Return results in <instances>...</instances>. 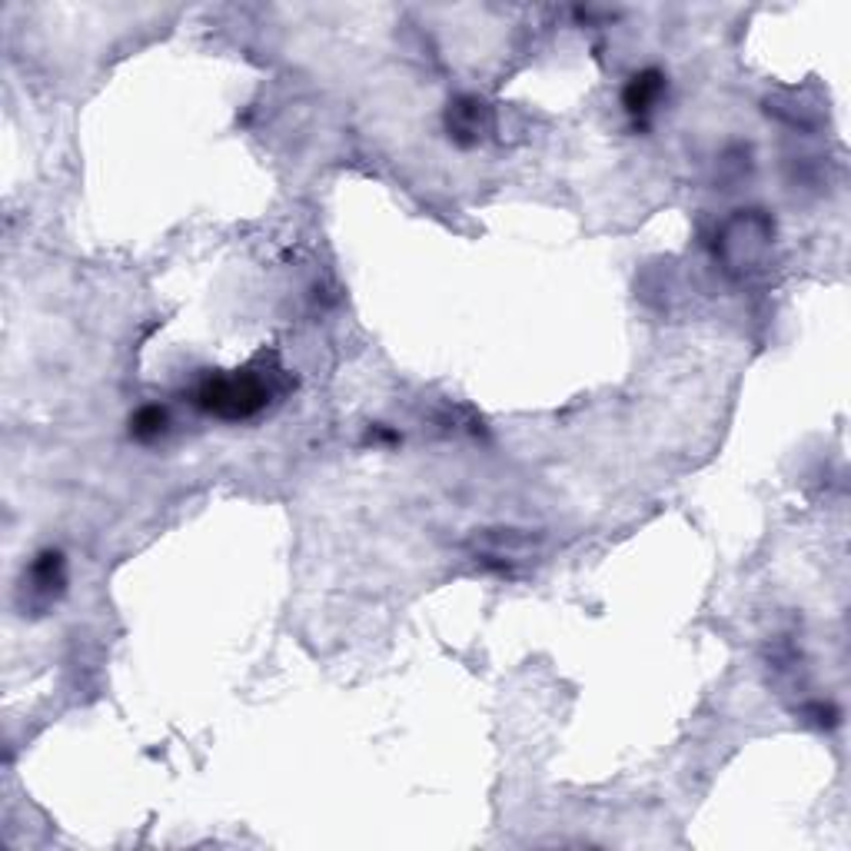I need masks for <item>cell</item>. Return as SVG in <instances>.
I'll use <instances>...</instances> for the list:
<instances>
[{"instance_id": "cell-5", "label": "cell", "mask_w": 851, "mask_h": 851, "mask_svg": "<svg viewBox=\"0 0 851 851\" xmlns=\"http://www.w3.org/2000/svg\"><path fill=\"white\" fill-rule=\"evenodd\" d=\"M130 433H134L141 442H154L167 433V413L160 406H144L134 423H130Z\"/></svg>"}, {"instance_id": "cell-4", "label": "cell", "mask_w": 851, "mask_h": 851, "mask_svg": "<svg viewBox=\"0 0 851 851\" xmlns=\"http://www.w3.org/2000/svg\"><path fill=\"white\" fill-rule=\"evenodd\" d=\"M666 94V77L659 71H642L629 81L622 100H625V110L629 113H645L659 104V97Z\"/></svg>"}, {"instance_id": "cell-3", "label": "cell", "mask_w": 851, "mask_h": 851, "mask_svg": "<svg viewBox=\"0 0 851 851\" xmlns=\"http://www.w3.org/2000/svg\"><path fill=\"white\" fill-rule=\"evenodd\" d=\"M486 130H489V110L479 100L463 97L449 107V134L460 144H479Z\"/></svg>"}, {"instance_id": "cell-1", "label": "cell", "mask_w": 851, "mask_h": 851, "mask_svg": "<svg viewBox=\"0 0 851 851\" xmlns=\"http://www.w3.org/2000/svg\"><path fill=\"white\" fill-rule=\"evenodd\" d=\"M270 397H273L270 379L256 369H243V373L204 379V386L196 389V406L220 420H246L264 410Z\"/></svg>"}, {"instance_id": "cell-2", "label": "cell", "mask_w": 851, "mask_h": 851, "mask_svg": "<svg viewBox=\"0 0 851 851\" xmlns=\"http://www.w3.org/2000/svg\"><path fill=\"white\" fill-rule=\"evenodd\" d=\"M31 603L34 606H50L60 593H63V582H68V575H63V556L60 552H44L37 556V562L31 566Z\"/></svg>"}]
</instances>
